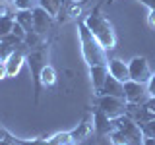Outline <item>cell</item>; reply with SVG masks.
Returning a JSON list of instances; mask_svg holds the SVG:
<instances>
[{"mask_svg": "<svg viewBox=\"0 0 155 145\" xmlns=\"http://www.w3.org/2000/svg\"><path fill=\"white\" fill-rule=\"evenodd\" d=\"M78 37H80L81 58H84V62L87 64V68H91V66H105L107 62H109L107 50L93 37V33L89 31V27L85 25L84 19H78Z\"/></svg>", "mask_w": 155, "mask_h": 145, "instance_id": "6da1fadb", "label": "cell"}, {"mask_svg": "<svg viewBox=\"0 0 155 145\" xmlns=\"http://www.w3.org/2000/svg\"><path fill=\"white\" fill-rule=\"evenodd\" d=\"M84 21H85V25L89 27V31L93 33V37L101 43V47H103L105 50H113V48L116 47L114 27H113V23H110L103 14H99L95 10V12H91L89 16L84 18Z\"/></svg>", "mask_w": 155, "mask_h": 145, "instance_id": "7a4b0ae2", "label": "cell"}, {"mask_svg": "<svg viewBox=\"0 0 155 145\" xmlns=\"http://www.w3.org/2000/svg\"><path fill=\"white\" fill-rule=\"evenodd\" d=\"M47 52L48 48L45 43H39L37 47H31V50L25 54V62L29 66V72H31L33 77V93H35V103H39V93H41V83H39V76H41V70L47 66Z\"/></svg>", "mask_w": 155, "mask_h": 145, "instance_id": "3957f363", "label": "cell"}, {"mask_svg": "<svg viewBox=\"0 0 155 145\" xmlns=\"http://www.w3.org/2000/svg\"><path fill=\"white\" fill-rule=\"evenodd\" d=\"M113 124H114V130H120L124 135H128V139L132 141V145H142L143 132L132 116L122 114V116H118V118H113Z\"/></svg>", "mask_w": 155, "mask_h": 145, "instance_id": "277c9868", "label": "cell"}, {"mask_svg": "<svg viewBox=\"0 0 155 145\" xmlns=\"http://www.w3.org/2000/svg\"><path fill=\"white\" fill-rule=\"evenodd\" d=\"M128 103L122 97H113V95H97V108H101L109 118H118L126 114Z\"/></svg>", "mask_w": 155, "mask_h": 145, "instance_id": "5b68a950", "label": "cell"}, {"mask_svg": "<svg viewBox=\"0 0 155 145\" xmlns=\"http://www.w3.org/2000/svg\"><path fill=\"white\" fill-rule=\"evenodd\" d=\"M128 72H130V79L138 81V83H143V85H147L149 77L153 74L145 56H134L128 62Z\"/></svg>", "mask_w": 155, "mask_h": 145, "instance_id": "8992f818", "label": "cell"}, {"mask_svg": "<svg viewBox=\"0 0 155 145\" xmlns=\"http://www.w3.org/2000/svg\"><path fill=\"white\" fill-rule=\"evenodd\" d=\"M147 87L143 83H138V81L128 79L124 83V101L128 105H143L147 101Z\"/></svg>", "mask_w": 155, "mask_h": 145, "instance_id": "52a82bcc", "label": "cell"}, {"mask_svg": "<svg viewBox=\"0 0 155 145\" xmlns=\"http://www.w3.org/2000/svg\"><path fill=\"white\" fill-rule=\"evenodd\" d=\"M52 21H54V16L52 14H48L43 6H37L33 8V31L37 33V35H45V33L51 29Z\"/></svg>", "mask_w": 155, "mask_h": 145, "instance_id": "ba28073f", "label": "cell"}, {"mask_svg": "<svg viewBox=\"0 0 155 145\" xmlns=\"http://www.w3.org/2000/svg\"><path fill=\"white\" fill-rule=\"evenodd\" d=\"M81 10H84V2L64 0V2L60 4V8H58L54 19L58 23H66V21H70V19H78V16L81 14Z\"/></svg>", "mask_w": 155, "mask_h": 145, "instance_id": "9c48e42d", "label": "cell"}, {"mask_svg": "<svg viewBox=\"0 0 155 145\" xmlns=\"http://www.w3.org/2000/svg\"><path fill=\"white\" fill-rule=\"evenodd\" d=\"M93 132H95V128H93V114H85L84 118H81V122L78 124L74 130H70L72 139H74V145L85 141Z\"/></svg>", "mask_w": 155, "mask_h": 145, "instance_id": "30bf717a", "label": "cell"}, {"mask_svg": "<svg viewBox=\"0 0 155 145\" xmlns=\"http://www.w3.org/2000/svg\"><path fill=\"white\" fill-rule=\"evenodd\" d=\"M6 64V72H8V77H16L19 72H21L23 64H25V52L21 48H16L8 54V58L4 60Z\"/></svg>", "mask_w": 155, "mask_h": 145, "instance_id": "8fae6325", "label": "cell"}, {"mask_svg": "<svg viewBox=\"0 0 155 145\" xmlns=\"http://www.w3.org/2000/svg\"><path fill=\"white\" fill-rule=\"evenodd\" d=\"M93 128L99 135H109L114 130L113 118H109L101 108H95L93 110Z\"/></svg>", "mask_w": 155, "mask_h": 145, "instance_id": "7c38bea8", "label": "cell"}, {"mask_svg": "<svg viewBox=\"0 0 155 145\" xmlns=\"http://www.w3.org/2000/svg\"><path fill=\"white\" fill-rule=\"evenodd\" d=\"M107 68H109V76L116 77L118 81H126L130 79V72H128V62L120 60V58H110L109 62H107Z\"/></svg>", "mask_w": 155, "mask_h": 145, "instance_id": "4fadbf2b", "label": "cell"}, {"mask_svg": "<svg viewBox=\"0 0 155 145\" xmlns=\"http://www.w3.org/2000/svg\"><path fill=\"white\" fill-rule=\"evenodd\" d=\"M89 70V79H91V87H93V93L99 95L101 93V87H103L107 76H109V68L105 66H91L87 68Z\"/></svg>", "mask_w": 155, "mask_h": 145, "instance_id": "5bb4252c", "label": "cell"}, {"mask_svg": "<svg viewBox=\"0 0 155 145\" xmlns=\"http://www.w3.org/2000/svg\"><path fill=\"white\" fill-rule=\"evenodd\" d=\"M99 95H113V97H122V99H124V83H122V81H118L113 76H107V79H105L103 87H101V93Z\"/></svg>", "mask_w": 155, "mask_h": 145, "instance_id": "9a60e30c", "label": "cell"}, {"mask_svg": "<svg viewBox=\"0 0 155 145\" xmlns=\"http://www.w3.org/2000/svg\"><path fill=\"white\" fill-rule=\"evenodd\" d=\"M14 25H16V14L4 10L0 14V39H6L14 33Z\"/></svg>", "mask_w": 155, "mask_h": 145, "instance_id": "2e32d148", "label": "cell"}, {"mask_svg": "<svg viewBox=\"0 0 155 145\" xmlns=\"http://www.w3.org/2000/svg\"><path fill=\"white\" fill-rule=\"evenodd\" d=\"M16 21L27 33H33V10H16Z\"/></svg>", "mask_w": 155, "mask_h": 145, "instance_id": "e0dca14e", "label": "cell"}, {"mask_svg": "<svg viewBox=\"0 0 155 145\" xmlns=\"http://www.w3.org/2000/svg\"><path fill=\"white\" fill-rule=\"evenodd\" d=\"M39 83H41V87H52L56 83V70H54V66L47 64L45 68H43L41 76H39Z\"/></svg>", "mask_w": 155, "mask_h": 145, "instance_id": "ac0fdd59", "label": "cell"}, {"mask_svg": "<svg viewBox=\"0 0 155 145\" xmlns=\"http://www.w3.org/2000/svg\"><path fill=\"white\" fill-rule=\"evenodd\" d=\"M48 145H74L70 132H56L48 137Z\"/></svg>", "mask_w": 155, "mask_h": 145, "instance_id": "d6986e66", "label": "cell"}, {"mask_svg": "<svg viewBox=\"0 0 155 145\" xmlns=\"http://www.w3.org/2000/svg\"><path fill=\"white\" fill-rule=\"evenodd\" d=\"M109 141L113 145H132V141L128 139V135H124L120 130H113L109 134Z\"/></svg>", "mask_w": 155, "mask_h": 145, "instance_id": "ffe728a7", "label": "cell"}, {"mask_svg": "<svg viewBox=\"0 0 155 145\" xmlns=\"http://www.w3.org/2000/svg\"><path fill=\"white\" fill-rule=\"evenodd\" d=\"M62 2H64V0H39V6H43L48 14H52V16L56 18V12H58V8H60Z\"/></svg>", "mask_w": 155, "mask_h": 145, "instance_id": "44dd1931", "label": "cell"}, {"mask_svg": "<svg viewBox=\"0 0 155 145\" xmlns=\"http://www.w3.org/2000/svg\"><path fill=\"white\" fill-rule=\"evenodd\" d=\"M12 139L18 145H48V137H33V139H19L16 135H12Z\"/></svg>", "mask_w": 155, "mask_h": 145, "instance_id": "7402d4cb", "label": "cell"}, {"mask_svg": "<svg viewBox=\"0 0 155 145\" xmlns=\"http://www.w3.org/2000/svg\"><path fill=\"white\" fill-rule=\"evenodd\" d=\"M16 10H33L39 4V0H12Z\"/></svg>", "mask_w": 155, "mask_h": 145, "instance_id": "603a6c76", "label": "cell"}, {"mask_svg": "<svg viewBox=\"0 0 155 145\" xmlns=\"http://www.w3.org/2000/svg\"><path fill=\"white\" fill-rule=\"evenodd\" d=\"M140 128H142L143 135H149V137H155V118H153V120H149V122H145V124H142Z\"/></svg>", "mask_w": 155, "mask_h": 145, "instance_id": "cb8c5ba5", "label": "cell"}, {"mask_svg": "<svg viewBox=\"0 0 155 145\" xmlns=\"http://www.w3.org/2000/svg\"><path fill=\"white\" fill-rule=\"evenodd\" d=\"M147 93H149V97H155V72L151 74V77H149V81H147Z\"/></svg>", "mask_w": 155, "mask_h": 145, "instance_id": "d4e9b609", "label": "cell"}, {"mask_svg": "<svg viewBox=\"0 0 155 145\" xmlns=\"http://www.w3.org/2000/svg\"><path fill=\"white\" fill-rule=\"evenodd\" d=\"M143 106H145V108H147L149 112L155 116V97H147V101L143 103Z\"/></svg>", "mask_w": 155, "mask_h": 145, "instance_id": "484cf974", "label": "cell"}, {"mask_svg": "<svg viewBox=\"0 0 155 145\" xmlns=\"http://www.w3.org/2000/svg\"><path fill=\"white\" fill-rule=\"evenodd\" d=\"M147 25L155 29V10H149V14H147Z\"/></svg>", "mask_w": 155, "mask_h": 145, "instance_id": "4316f807", "label": "cell"}, {"mask_svg": "<svg viewBox=\"0 0 155 145\" xmlns=\"http://www.w3.org/2000/svg\"><path fill=\"white\" fill-rule=\"evenodd\" d=\"M140 4H143L147 10H155V0H138Z\"/></svg>", "mask_w": 155, "mask_h": 145, "instance_id": "83f0119b", "label": "cell"}, {"mask_svg": "<svg viewBox=\"0 0 155 145\" xmlns=\"http://www.w3.org/2000/svg\"><path fill=\"white\" fill-rule=\"evenodd\" d=\"M8 77V72H6V64H4V60L0 62V79H6Z\"/></svg>", "mask_w": 155, "mask_h": 145, "instance_id": "f1b7e54d", "label": "cell"}, {"mask_svg": "<svg viewBox=\"0 0 155 145\" xmlns=\"http://www.w3.org/2000/svg\"><path fill=\"white\" fill-rule=\"evenodd\" d=\"M142 145H155V137H149V135H143Z\"/></svg>", "mask_w": 155, "mask_h": 145, "instance_id": "f546056e", "label": "cell"}, {"mask_svg": "<svg viewBox=\"0 0 155 145\" xmlns=\"http://www.w3.org/2000/svg\"><path fill=\"white\" fill-rule=\"evenodd\" d=\"M114 2H116V0H107V4H109V6H113Z\"/></svg>", "mask_w": 155, "mask_h": 145, "instance_id": "4dcf8cb0", "label": "cell"}, {"mask_svg": "<svg viewBox=\"0 0 155 145\" xmlns=\"http://www.w3.org/2000/svg\"><path fill=\"white\" fill-rule=\"evenodd\" d=\"M91 145H99V143H91Z\"/></svg>", "mask_w": 155, "mask_h": 145, "instance_id": "1f68e13d", "label": "cell"}]
</instances>
